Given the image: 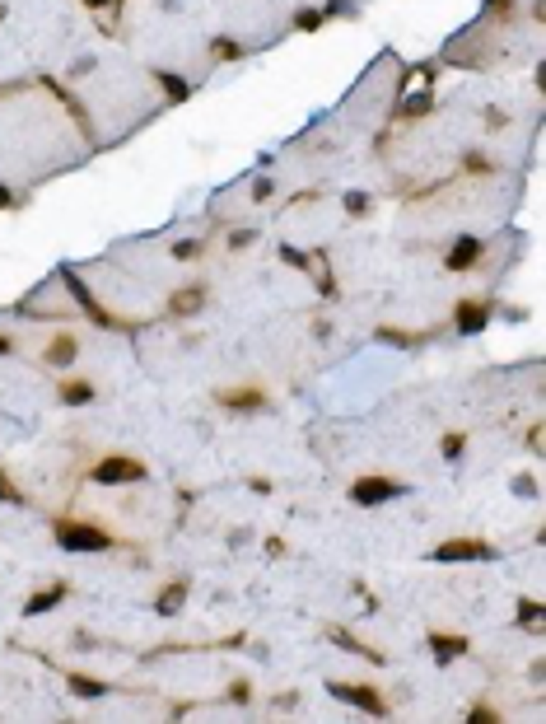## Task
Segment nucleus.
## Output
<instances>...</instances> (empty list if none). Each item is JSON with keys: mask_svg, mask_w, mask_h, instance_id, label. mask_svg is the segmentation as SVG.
<instances>
[{"mask_svg": "<svg viewBox=\"0 0 546 724\" xmlns=\"http://www.w3.org/2000/svg\"><path fill=\"white\" fill-rule=\"evenodd\" d=\"M94 477H99V481H140V477H145V468H140V463H126V458H108V463L94 468Z\"/></svg>", "mask_w": 546, "mask_h": 724, "instance_id": "nucleus-2", "label": "nucleus"}, {"mask_svg": "<svg viewBox=\"0 0 546 724\" xmlns=\"http://www.w3.org/2000/svg\"><path fill=\"white\" fill-rule=\"evenodd\" d=\"M355 495L360 500H388V495H397V486H392V481H360Z\"/></svg>", "mask_w": 546, "mask_h": 724, "instance_id": "nucleus-4", "label": "nucleus"}, {"mask_svg": "<svg viewBox=\"0 0 546 724\" xmlns=\"http://www.w3.org/2000/svg\"><path fill=\"white\" fill-rule=\"evenodd\" d=\"M481 556V547L477 542H453V547H439L435 561H477Z\"/></svg>", "mask_w": 546, "mask_h": 724, "instance_id": "nucleus-3", "label": "nucleus"}, {"mask_svg": "<svg viewBox=\"0 0 546 724\" xmlns=\"http://www.w3.org/2000/svg\"><path fill=\"white\" fill-rule=\"evenodd\" d=\"M56 537H61V547H70V552H103V547H108V537H103L99 528H84V524H66Z\"/></svg>", "mask_w": 546, "mask_h": 724, "instance_id": "nucleus-1", "label": "nucleus"}]
</instances>
